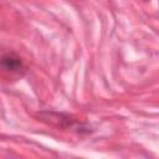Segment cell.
<instances>
[{
    "mask_svg": "<svg viewBox=\"0 0 159 159\" xmlns=\"http://www.w3.org/2000/svg\"><path fill=\"white\" fill-rule=\"evenodd\" d=\"M1 65L4 67V70L10 71V72H20L24 68L22 61L20 57H17L14 53H6L2 56L1 60Z\"/></svg>",
    "mask_w": 159,
    "mask_h": 159,
    "instance_id": "6da1fadb",
    "label": "cell"
}]
</instances>
